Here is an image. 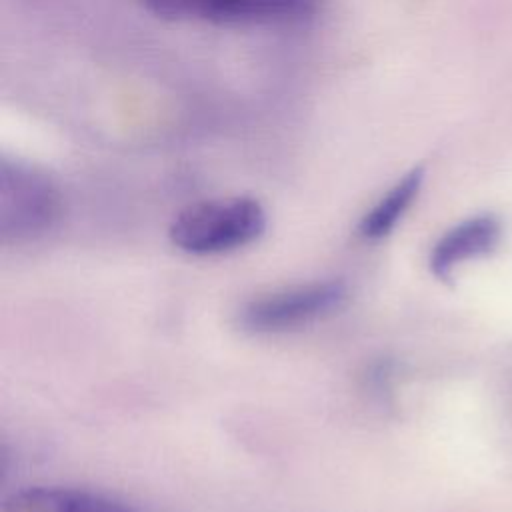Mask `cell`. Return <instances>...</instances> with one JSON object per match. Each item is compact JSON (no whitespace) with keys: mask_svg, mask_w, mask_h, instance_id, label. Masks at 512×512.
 Wrapping results in <instances>:
<instances>
[{"mask_svg":"<svg viewBox=\"0 0 512 512\" xmlns=\"http://www.w3.org/2000/svg\"><path fill=\"white\" fill-rule=\"evenodd\" d=\"M142 4L164 20L270 26L300 22L312 16L318 0H142Z\"/></svg>","mask_w":512,"mask_h":512,"instance_id":"4","label":"cell"},{"mask_svg":"<svg viewBox=\"0 0 512 512\" xmlns=\"http://www.w3.org/2000/svg\"><path fill=\"white\" fill-rule=\"evenodd\" d=\"M348 296L340 280H316L252 298L242 306L238 322L254 334H278L308 326L334 314Z\"/></svg>","mask_w":512,"mask_h":512,"instance_id":"3","label":"cell"},{"mask_svg":"<svg viewBox=\"0 0 512 512\" xmlns=\"http://www.w3.org/2000/svg\"><path fill=\"white\" fill-rule=\"evenodd\" d=\"M0 512H136L130 504L84 488L30 486L10 494Z\"/></svg>","mask_w":512,"mask_h":512,"instance_id":"6","label":"cell"},{"mask_svg":"<svg viewBox=\"0 0 512 512\" xmlns=\"http://www.w3.org/2000/svg\"><path fill=\"white\" fill-rule=\"evenodd\" d=\"M424 176V168L414 166L398 182H394V186H390L380 196V200L362 216L358 224L360 236L370 242L386 238L418 198L424 184Z\"/></svg>","mask_w":512,"mask_h":512,"instance_id":"7","label":"cell"},{"mask_svg":"<svg viewBox=\"0 0 512 512\" xmlns=\"http://www.w3.org/2000/svg\"><path fill=\"white\" fill-rule=\"evenodd\" d=\"M62 216V194L40 168L12 158L0 162V238L24 244L44 236Z\"/></svg>","mask_w":512,"mask_h":512,"instance_id":"2","label":"cell"},{"mask_svg":"<svg viewBox=\"0 0 512 512\" xmlns=\"http://www.w3.org/2000/svg\"><path fill=\"white\" fill-rule=\"evenodd\" d=\"M500 238V222L492 214L468 218L450 228L430 252V270L440 280H450L452 272L466 260L488 254Z\"/></svg>","mask_w":512,"mask_h":512,"instance_id":"5","label":"cell"},{"mask_svg":"<svg viewBox=\"0 0 512 512\" xmlns=\"http://www.w3.org/2000/svg\"><path fill=\"white\" fill-rule=\"evenodd\" d=\"M266 210L252 196H224L184 206L170 222V242L196 256L224 254L258 240L266 230Z\"/></svg>","mask_w":512,"mask_h":512,"instance_id":"1","label":"cell"}]
</instances>
